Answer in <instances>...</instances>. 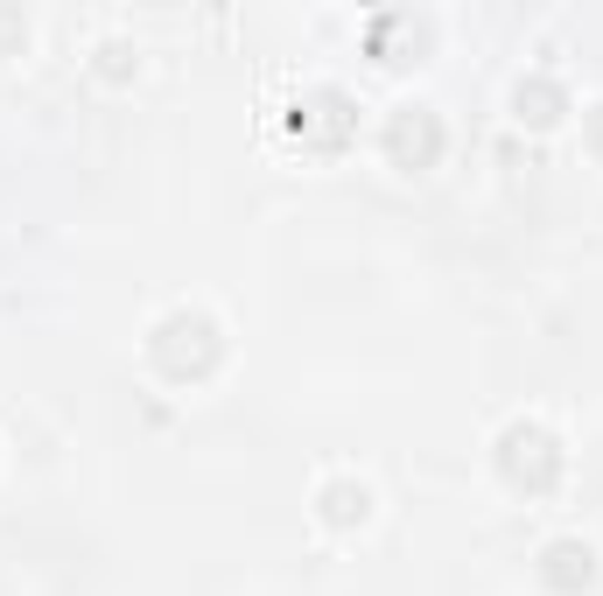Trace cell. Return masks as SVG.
<instances>
[{
    "label": "cell",
    "mask_w": 603,
    "mask_h": 596,
    "mask_svg": "<svg viewBox=\"0 0 603 596\" xmlns=\"http://www.w3.org/2000/svg\"><path fill=\"white\" fill-rule=\"evenodd\" d=\"M365 484H330L323 492V519H338V526H351V519H365Z\"/></svg>",
    "instance_id": "1"
},
{
    "label": "cell",
    "mask_w": 603,
    "mask_h": 596,
    "mask_svg": "<svg viewBox=\"0 0 603 596\" xmlns=\"http://www.w3.org/2000/svg\"><path fill=\"white\" fill-rule=\"evenodd\" d=\"M575 576L590 583V547H575V541L547 547V583H575Z\"/></svg>",
    "instance_id": "2"
}]
</instances>
